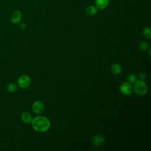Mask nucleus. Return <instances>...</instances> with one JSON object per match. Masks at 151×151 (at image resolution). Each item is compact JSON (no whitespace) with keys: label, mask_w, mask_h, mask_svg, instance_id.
Listing matches in <instances>:
<instances>
[{"label":"nucleus","mask_w":151,"mask_h":151,"mask_svg":"<svg viewBox=\"0 0 151 151\" xmlns=\"http://www.w3.org/2000/svg\"><path fill=\"white\" fill-rule=\"evenodd\" d=\"M146 74L145 73H140L139 74V78L140 80H142V81H145L146 79Z\"/></svg>","instance_id":"nucleus-16"},{"label":"nucleus","mask_w":151,"mask_h":151,"mask_svg":"<svg viewBox=\"0 0 151 151\" xmlns=\"http://www.w3.org/2000/svg\"><path fill=\"white\" fill-rule=\"evenodd\" d=\"M134 84L133 90L136 95L139 96H143L147 94L148 88L144 81L140 80H137Z\"/></svg>","instance_id":"nucleus-2"},{"label":"nucleus","mask_w":151,"mask_h":151,"mask_svg":"<svg viewBox=\"0 0 151 151\" xmlns=\"http://www.w3.org/2000/svg\"><path fill=\"white\" fill-rule=\"evenodd\" d=\"M148 49H149V56H150V55H151V54H150V51H151V48H150V47H149V48H148Z\"/></svg>","instance_id":"nucleus-18"},{"label":"nucleus","mask_w":151,"mask_h":151,"mask_svg":"<svg viewBox=\"0 0 151 151\" xmlns=\"http://www.w3.org/2000/svg\"><path fill=\"white\" fill-rule=\"evenodd\" d=\"M127 82L130 84H134L137 81L136 76L134 74H129L127 77Z\"/></svg>","instance_id":"nucleus-14"},{"label":"nucleus","mask_w":151,"mask_h":151,"mask_svg":"<svg viewBox=\"0 0 151 151\" xmlns=\"http://www.w3.org/2000/svg\"><path fill=\"white\" fill-rule=\"evenodd\" d=\"M142 35L143 37L147 39H150L151 38V29L149 27H145L142 30Z\"/></svg>","instance_id":"nucleus-12"},{"label":"nucleus","mask_w":151,"mask_h":151,"mask_svg":"<svg viewBox=\"0 0 151 151\" xmlns=\"http://www.w3.org/2000/svg\"><path fill=\"white\" fill-rule=\"evenodd\" d=\"M95 6L99 9H104L109 4V0H94Z\"/></svg>","instance_id":"nucleus-8"},{"label":"nucleus","mask_w":151,"mask_h":151,"mask_svg":"<svg viewBox=\"0 0 151 151\" xmlns=\"http://www.w3.org/2000/svg\"><path fill=\"white\" fill-rule=\"evenodd\" d=\"M97 8L93 5H90L86 8V12L88 16H93L97 12Z\"/></svg>","instance_id":"nucleus-11"},{"label":"nucleus","mask_w":151,"mask_h":151,"mask_svg":"<svg viewBox=\"0 0 151 151\" xmlns=\"http://www.w3.org/2000/svg\"><path fill=\"white\" fill-rule=\"evenodd\" d=\"M139 47L140 50H142V51H146V50H147L149 48V44L146 41H140L139 42Z\"/></svg>","instance_id":"nucleus-13"},{"label":"nucleus","mask_w":151,"mask_h":151,"mask_svg":"<svg viewBox=\"0 0 151 151\" xmlns=\"http://www.w3.org/2000/svg\"><path fill=\"white\" fill-rule=\"evenodd\" d=\"M21 119L22 121L24 123H26V124H28V123H31V120L32 119L31 114L27 111H24L21 113Z\"/></svg>","instance_id":"nucleus-9"},{"label":"nucleus","mask_w":151,"mask_h":151,"mask_svg":"<svg viewBox=\"0 0 151 151\" xmlns=\"http://www.w3.org/2000/svg\"><path fill=\"white\" fill-rule=\"evenodd\" d=\"M17 86L14 83H9L7 86V90L9 93H14L17 91Z\"/></svg>","instance_id":"nucleus-15"},{"label":"nucleus","mask_w":151,"mask_h":151,"mask_svg":"<svg viewBox=\"0 0 151 151\" xmlns=\"http://www.w3.org/2000/svg\"><path fill=\"white\" fill-rule=\"evenodd\" d=\"M104 141V137L103 135L97 134L93 136L91 142L94 146L96 147H99L100 146Z\"/></svg>","instance_id":"nucleus-7"},{"label":"nucleus","mask_w":151,"mask_h":151,"mask_svg":"<svg viewBox=\"0 0 151 151\" xmlns=\"http://www.w3.org/2000/svg\"><path fill=\"white\" fill-rule=\"evenodd\" d=\"M31 123L34 130L38 132H45L51 126L50 120L47 117L41 115L34 117Z\"/></svg>","instance_id":"nucleus-1"},{"label":"nucleus","mask_w":151,"mask_h":151,"mask_svg":"<svg viewBox=\"0 0 151 151\" xmlns=\"http://www.w3.org/2000/svg\"><path fill=\"white\" fill-rule=\"evenodd\" d=\"M32 109L35 114H40L44 111V103L39 100L35 101L32 106Z\"/></svg>","instance_id":"nucleus-5"},{"label":"nucleus","mask_w":151,"mask_h":151,"mask_svg":"<svg viewBox=\"0 0 151 151\" xmlns=\"http://www.w3.org/2000/svg\"><path fill=\"white\" fill-rule=\"evenodd\" d=\"M22 19V13L19 10L14 11L11 16V21L14 24H19Z\"/></svg>","instance_id":"nucleus-6"},{"label":"nucleus","mask_w":151,"mask_h":151,"mask_svg":"<svg viewBox=\"0 0 151 151\" xmlns=\"http://www.w3.org/2000/svg\"><path fill=\"white\" fill-rule=\"evenodd\" d=\"M133 90V87L132 84L127 81L122 83L120 86V91L122 94L124 95H129L131 94Z\"/></svg>","instance_id":"nucleus-4"},{"label":"nucleus","mask_w":151,"mask_h":151,"mask_svg":"<svg viewBox=\"0 0 151 151\" xmlns=\"http://www.w3.org/2000/svg\"><path fill=\"white\" fill-rule=\"evenodd\" d=\"M110 70L112 73L116 75H118L121 73L122 71V68L120 64L118 63H114L111 65Z\"/></svg>","instance_id":"nucleus-10"},{"label":"nucleus","mask_w":151,"mask_h":151,"mask_svg":"<svg viewBox=\"0 0 151 151\" xmlns=\"http://www.w3.org/2000/svg\"><path fill=\"white\" fill-rule=\"evenodd\" d=\"M17 83L19 87L22 88H26L28 87L31 84V78L26 74L21 75L18 78Z\"/></svg>","instance_id":"nucleus-3"},{"label":"nucleus","mask_w":151,"mask_h":151,"mask_svg":"<svg viewBox=\"0 0 151 151\" xmlns=\"http://www.w3.org/2000/svg\"><path fill=\"white\" fill-rule=\"evenodd\" d=\"M27 28V25L25 23H21L19 24V28L21 29V30H25Z\"/></svg>","instance_id":"nucleus-17"}]
</instances>
